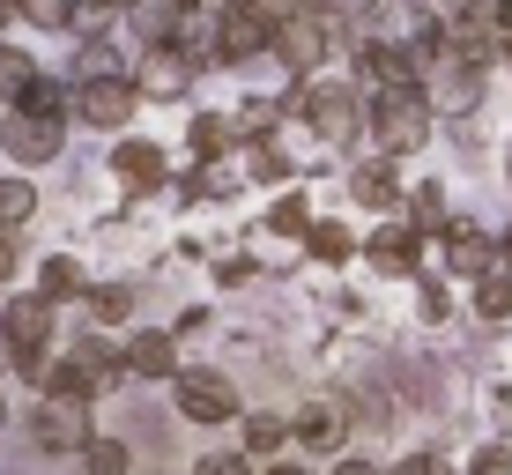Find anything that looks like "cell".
Masks as SVG:
<instances>
[{
  "label": "cell",
  "mask_w": 512,
  "mask_h": 475,
  "mask_svg": "<svg viewBox=\"0 0 512 475\" xmlns=\"http://www.w3.org/2000/svg\"><path fill=\"white\" fill-rule=\"evenodd\" d=\"M134 104H141V90H134L127 75H90V82H75L67 112H75L82 127H97V134H119L134 119Z\"/></svg>",
  "instance_id": "obj_1"
},
{
  "label": "cell",
  "mask_w": 512,
  "mask_h": 475,
  "mask_svg": "<svg viewBox=\"0 0 512 475\" xmlns=\"http://www.w3.org/2000/svg\"><path fill=\"white\" fill-rule=\"evenodd\" d=\"M30 446H45V453H82L90 446V401H60V394H38V409H30Z\"/></svg>",
  "instance_id": "obj_2"
},
{
  "label": "cell",
  "mask_w": 512,
  "mask_h": 475,
  "mask_svg": "<svg viewBox=\"0 0 512 475\" xmlns=\"http://www.w3.org/2000/svg\"><path fill=\"white\" fill-rule=\"evenodd\" d=\"M52 327H60V305H45L38 290L0 305V342H8V357H45V349H52Z\"/></svg>",
  "instance_id": "obj_3"
},
{
  "label": "cell",
  "mask_w": 512,
  "mask_h": 475,
  "mask_svg": "<svg viewBox=\"0 0 512 475\" xmlns=\"http://www.w3.org/2000/svg\"><path fill=\"white\" fill-rule=\"evenodd\" d=\"M0 149H8L15 171H38V164H52V156L67 149V127L60 119H38V112H8L0 119Z\"/></svg>",
  "instance_id": "obj_4"
},
{
  "label": "cell",
  "mask_w": 512,
  "mask_h": 475,
  "mask_svg": "<svg viewBox=\"0 0 512 475\" xmlns=\"http://www.w3.org/2000/svg\"><path fill=\"white\" fill-rule=\"evenodd\" d=\"M179 416L186 424H231L238 416V386L223 372H179Z\"/></svg>",
  "instance_id": "obj_5"
},
{
  "label": "cell",
  "mask_w": 512,
  "mask_h": 475,
  "mask_svg": "<svg viewBox=\"0 0 512 475\" xmlns=\"http://www.w3.org/2000/svg\"><path fill=\"white\" fill-rule=\"evenodd\" d=\"M423 134H431V112H423V97L416 90H394V97H379V142L386 149H423Z\"/></svg>",
  "instance_id": "obj_6"
},
{
  "label": "cell",
  "mask_w": 512,
  "mask_h": 475,
  "mask_svg": "<svg viewBox=\"0 0 512 475\" xmlns=\"http://www.w3.org/2000/svg\"><path fill=\"white\" fill-rule=\"evenodd\" d=\"M297 112L312 119V134H327V142H349L357 134V90H334V82H320V90H305V104Z\"/></svg>",
  "instance_id": "obj_7"
},
{
  "label": "cell",
  "mask_w": 512,
  "mask_h": 475,
  "mask_svg": "<svg viewBox=\"0 0 512 475\" xmlns=\"http://www.w3.org/2000/svg\"><path fill=\"white\" fill-rule=\"evenodd\" d=\"M119 372H127V379H171V372H179V342L156 334V327H141L134 342L119 349Z\"/></svg>",
  "instance_id": "obj_8"
},
{
  "label": "cell",
  "mask_w": 512,
  "mask_h": 475,
  "mask_svg": "<svg viewBox=\"0 0 512 475\" xmlns=\"http://www.w3.org/2000/svg\"><path fill=\"white\" fill-rule=\"evenodd\" d=\"M112 179L127 193H156V186H164V149H156V142H119L112 149Z\"/></svg>",
  "instance_id": "obj_9"
},
{
  "label": "cell",
  "mask_w": 512,
  "mask_h": 475,
  "mask_svg": "<svg viewBox=\"0 0 512 475\" xmlns=\"http://www.w3.org/2000/svg\"><path fill=\"white\" fill-rule=\"evenodd\" d=\"M275 52L290 67H312L327 52V23H320V15H282V23H275Z\"/></svg>",
  "instance_id": "obj_10"
},
{
  "label": "cell",
  "mask_w": 512,
  "mask_h": 475,
  "mask_svg": "<svg viewBox=\"0 0 512 475\" xmlns=\"http://www.w3.org/2000/svg\"><path fill=\"white\" fill-rule=\"evenodd\" d=\"M186 82H193L186 52H164V45H156V52H149V67H141V82H134V90H149V97H186Z\"/></svg>",
  "instance_id": "obj_11"
},
{
  "label": "cell",
  "mask_w": 512,
  "mask_h": 475,
  "mask_svg": "<svg viewBox=\"0 0 512 475\" xmlns=\"http://www.w3.org/2000/svg\"><path fill=\"white\" fill-rule=\"evenodd\" d=\"M90 283H82V260L75 253H45L38 260V297L45 305H60V297H82Z\"/></svg>",
  "instance_id": "obj_12"
},
{
  "label": "cell",
  "mask_w": 512,
  "mask_h": 475,
  "mask_svg": "<svg viewBox=\"0 0 512 475\" xmlns=\"http://www.w3.org/2000/svg\"><path fill=\"white\" fill-rule=\"evenodd\" d=\"M290 431H297V438H305V446H334V438H342V431H349V416H342V409H334V401H305V409H297V416H290Z\"/></svg>",
  "instance_id": "obj_13"
},
{
  "label": "cell",
  "mask_w": 512,
  "mask_h": 475,
  "mask_svg": "<svg viewBox=\"0 0 512 475\" xmlns=\"http://www.w3.org/2000/svg\"><path fill=\"white\" fill-rule=\"evenodd\" d=\"M364 253H372V268L401 275V268H416V231H409V223H386V231L364 245Z\"/></svg>",
  "instance_id": "obj_14"
},
{
  "label": "cell",
  "mask_w": 512,
  "mask_h": 475,
  "mask_svg": "<svg viewBox=\"0 0 512 475\" xmlns=\"http://www.w3.org/2000/svg\"><path fill=\"white\" fill-rule=\"evenodd\" d=\"M82 305H90L97 327H127L134 320V290L127 283H90V290H82Z\"/></svg>",
  "instance_id": "obj_15"
},
{
  "label": "cell",
  "mask_w": 512,
  "mask_h": 475,
  "mask_svg": "<svg viewBox=\"0 0 512 475\" xmlns=\"http://www.w3.org/2000/svg\"><path fill=\"white\" fill-rule=\"evenodd\" d=\"M349 193H357L364 208H394V201H401V179H394V164H357Z\"/></svg>",
  "instance_id": "obj_16"
},
{
  "label": "cell",
  "mask_w": 512,
  "mask_h": 475,
  "mask_svg": "<svg viewBox=\"0 0 512 475\" xmlns=\"http://www.w3.org/2000/svg\"><path fill=\"white\" fill-rule=\"evenodd\" d=\"M446 260H453V268H468V275H490V245H483V231L453 223V231H446Z\"/></svg>",
  "instance_id": "obj_17"
},
{
  "label": "cell",
  "mask_w": 512,
  "mask_h": 475,
  "mask_svg": "<svg viewBox=\"0 0 512 475\" xmlns=\"http://www.w3.org/2000/svg\"><path fill=\"white\" fill-rule=\"evenodd\" d=\"M38 216V186L30 179H0V231H23Z\"/></svg>",
  "instance_id": "obj_18"
},
{
  "label": "cell",
  "mask_w": 512,
  "mask_h": 475,
  "mask_svg": "<svg viewBox=\"0 0 512 475\" xmlns=\"http://www.w3.org/2000/svg\"><path fill=\"white\" fill-rule=\"evenodd\" d=\"M30 82H38V60H30L23 45H0V97H8V104H23Z\"/></svg>",
  "instance_id": "obj_19"
},
{
  "label": "cell",
  "mask_w": 512,
  "mask_h": 475,
  "mask_svg": "<svg viewBox=\"0 0 512 475\" xmlns=\"http://www.w3.org/2000/svg\"><path fill=\"white\" fill-rule=\"evenodd\" d=\"M82 468H90V475H127L134 446H127V438H90V446H82Z\"/></svg>",
  "instance_id": "obj_20"
},
{
  "label": "cell",
  "mask_w": 512,
  "mask_h": 475,
  "mask_svg": "<svg viewBox=\"0 0 512 475\" xmlns=\"http://www.w3.org/2000/svg\"><path fill=\"white\" fill-rule=\"evenodd\" d=\"M282 438H290V416H268V409L245 416V453H275Z\"/></svg>",
  "instance_id": "obj_21"
},
{
  "label": "cell",
  "mask_w": 512,
  "mask_h": 475,
  "mask_svg": "<svg viewBox=\"0 0 512 475\" xmlns=\"http://www.w3.org/2000/svg\"><path fill=\"white\" fill-rule=\"evenodd\" d=\"M305 245H312V260H349V253H357V238H349L342 223H312Z\"/></svg>",
  "instance_id": "obj_22"
},
{
  "label": "cell",
  "mask_w": 512,
  "mask_h": 475,
  "mask_svg": "<svg viewBox=\"0 0 512 475\" xmlns=\"http://www.w3.org/2000/svg\"><path fill=\"white\" fill-rule=\"evenodd\" d=\"M475 312H483V320H505L512 312V275H483V283H475Z\"/></svg>",
  "instance_id": "obj_23"
},
{
  "label": "cell",
  "mask_w": 512,
  "mask_h": 475,
  "mask_svg": "<svg viewBox=\"0 0 512 475\" xmlns=\"http://www.w3.org/2000/svg\"><path fill=\"white\" fill-rule=\"evenodd\" d=\"M15 8H23L38 30H67L75 23V0H15Z\"/></svg>",
  "instance_id": "obj_24"
},
{
  "label": "cell",
  "mask_w": 512,
  "mask_h": 475,
  "mask_svg": "<svg viewBox=\"0 0 512 475\" xmlns=\"http://www.w3.org/2000/svg\"><path fill=\"white\" fill-rule=\"evenodd\" d=\"M275 231H312V216H305V193H282V201H275L268 238H275Z\"/></svg>",
  "instance_id": "obj_25"
},
{
  "label": "cell",
  "mask_w": 512,
  "mask_h": 475,
  "mask_svg": "<svg viewBox=\"0 0 512 475\" xmlns=\"http://www.w3.org/2000/svg\"><path fill=\"white\" fill-rule=\"evenodd\" d=\"M112 15H119V0H75V23L67 30H104Z\"/></svg>",
  "instance_id": "obj_26"
},
{
  "label": "cell",
  "mask_w": 512,
  "mask_h": 475,
  "mask_svg": "<svg viewBox=\"0 0 512 475\" xmlns=\"http://www.w3.org/2000/svg\"><path fill=\"white\" fill-rule=\"evenodd\" d=\"M253 179H268V186H282V179H290V156H275L268 142H260V149H253Z\"/></svg>",
  "instance_id": "obj_27"
},
{
  "label": "cell",
  "mask_w": 512,
  "mask_h": 475,
  "mask_svg": "<svg viewBox=\"0 0 512 475\" xmlns=\"http://www.w3.org/2000/svg\"><path fill=\"white\" fill-rule=\"evenodd\" d=\"M223 142H231V127H216V119H193V149H201V156H216Z\"/></svg>",
  "instance_id": "obj_28"
},
{
  "label": "cell",
  "mask_w": 512,
  "mask_h": 475,
  "mask_svg": "<svg viewBox=\"0 0 512 475\" xmlns=\"http://www.w3.org/2000/svg\"><path fill=\"white\" fill-rule=\"evenodd\" d=\"M193 475H253L238 461V453H208V461H193Z\"/></svg>",
  "instance_id": "obj_29"
},
{
  "label": "cell",
  "mask_w": 512,
  "mask_h": 475,
  "mask_svg": "<svg viewBox=\"0 0 512 475\" xmlns=\"http://www.w3.org/2000/svg\"><path fill=\"white\" fill-rule=\"evenodd\" d=\"M15 268H23V245H15V231H0V290L15 283Z\"/></svg>",
  "instance_id": "obj_30"
},
{
  "label": "cell",
  "mask_w": 512,
  "mask_h": 475,
  "mask_svg": "<svg viewBox=\"0 0 512 475\" xmlns=\"http://www.w3.org/2000/svg\"><path fill=\"white\" fill-rule=\"evenodd\" d=\"M394 475H453L446 461H438V453H409V461H401Z\"/></svg>",
  "instance_id": "obj_31"
},
{
  "label": "cell",
  "mask_w": 512,
  "mask_h": 475,
  "mask_svg": "<svg viewBox=\"0 0 512 475\" xmlns=\"http://www.w3.org/2000/svg\"><path fill=\"white\" fill-rule=\"evenodd\" d=\"M475 475H512V453H505V446H490V453H475Z\"/></svg>",
  "instance_id": "obj_32"
},
{
  "label": "cell",
  "mask_w": 512,
  "mask_h": 475,
  "mask_svg": "<svg viewBox=\"0 0 512 475\" xmlns=\"http://www.w3.org/2000/svg\"><path fill=\"white\" fill-rule=\"evenodd\" d=\"M416 216H423V223H438V216H446V193L423 186V193H416Z\"/></svg>",
  "instance_id": "obj_33"
},
{
  "label": "cell",
  "mask_w": 512,
  "mask_h": 475,
  "mask_svg": "<svg viewBox=\"0 0 512 475\" xmlns=\"http://www.w3.org/2000/svg\"><path fill=\"white\" fill-rule=\"evenodd\" d=\"M446 312H453V305H446V290H438V283H423V320H446Z\"/></svg>",
  "instance_id": "obj_34"
},
{
  "label": "cell",
  "mask_w": 512,
  "mask_h": 475,
  "mask_svg": "<svg viewBox=\"0 0 512 475\" xmlns=\"http://www.w3.org/2000/svg\"><path fill=\"white\" fill-rule=\"evenodd\" d=\"M334 475H379L372 461H342V468H334Z\"/></svg>",
  "instance_id": "obj_35"
},
{
  "label": "cell",
  "mask_w": 512,
  "mask_h": 475,
  "mask_svg": "<svg viewBox=\"0 0 512 475\" xmlns=\"http://www.w3.org/2000/svg\"><path fill=\"white\" fill-rule=\"evenodd\" d=\"M498 23H505V30H512V0H498Z\"/></svg>",
  "instance_id": "obj_36"
},
{
  "label": "cell",
  "mask_w": 512,
  "mask_h": 475,
  "mask_svg": "<svg viewBox=\"0 0 512 475\" xmlns=\"http://www.w3.org/2000/svg\"><path fill=\"white\" fill-rule=\"evenodd\" d=\"M8 8H15V0H0V23H8Z\"/></svg>",
  "instance_id": "obj_37"
},
{
  "label": "cell",
  "mask_w": 512,
  "mask_h": 475,
  "mask_svg": "<svg viewBox=\"0 0 512 475\" xmlns=\"http://www.w3.org/2000/svg\"><path fill=\"white\" fill-rule=\"evenodd\" d=\"M275 475H305V468H275Z\"/></svg>",
  "instance_id": "obj_38"
},
{
  "label": "cell",
  "mask_w": 512,
  "mask_h": 475,
  "mask_svg": "<svg viewBox=\"0 0 512 475\" xmlns=\"http://www.w3.org/2000/svg\"><path fill=\"white\" fill-rule=\"evenodd\" d=\"M505 260H512V231H505Z\"/></svg>",
  "instance_id": "obj_39"
},
{
  "label": "cell",
  "mask_w": 512,
  "mask_h": 475,
  "mask_svg": "<svg viewBox=\"0 0 512 475\" xmlns=\"http://www.w3.org/2000/svg\"><path fill=\"white\" fill-rule=\"evenodd\" d=\"M0 424H8V401H0Z\"/></svg>",
  "instance_id": "obj_40"
},
{
  "label": "cell",
  "mask_w": 512,
  "mask_h": 475,
  "mask_svg": "<svg viewBox=\"0 0 512 475\" xmlns=\"http://www.w3.org/2000/svg\"><path fill=\"white\" fill-rule=\"evenodd\" d=\"M0 364H8V342H0Z\"/></svg>",
  "instance_id": "obj_41"
}]
</instances>
